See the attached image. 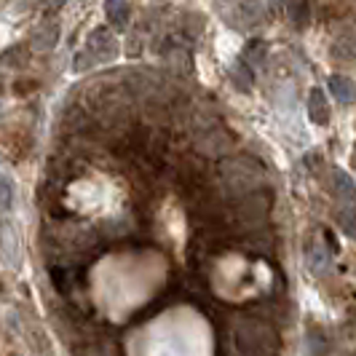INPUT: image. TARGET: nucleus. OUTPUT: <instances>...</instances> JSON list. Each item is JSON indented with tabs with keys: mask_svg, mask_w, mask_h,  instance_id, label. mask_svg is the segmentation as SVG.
I'll list each match as a JSON object with an SVG mask.
<instances>
[{
	"mask_svg": "<svg viewBox=\"0 0 356 356\" xmlns=\"http://www.w3.org/2000/svg\"><path fill=\"white\" fill-rule=\"evenodd\" d=\"M35 260L67 356H276L260 163L166 72L67 91L35 185Z\"/></svg>",
	"mask_w": 356,
	"mask_h": 356,
	"instance_id": "f257e3e1",
	"label": "nucleus"
}]
</instances>
